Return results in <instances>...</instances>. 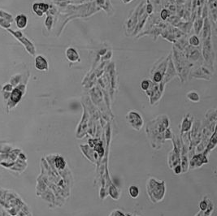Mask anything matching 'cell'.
<instances>
[{"label":"cell","mask_w":217,"mask_h":216,"mask_svg":"<svg viewBox=\"0 0 217 216\" xmlns=\"http://www.w3.org/2000/svg\"><path fill=\"white\" fill-rule=\"evenodd\" d=\"M121 1H122V3H123L129 4V3H130L131 2H133L134 0H121Z\"/></svg>","instance_id":"cell-17"},{"label":"cell","mask_w":217,"mask_h":216,"mask_svg":"<svg viewBox=\"0 0 217 216\" xmlns=\"http://www.w3.org/2000/svg\"><path fill=\"white\" fill-rule=\"evenodd\" d=\"M207 203H206L205 202H202L201 203H200V205H199V207H200V209L203 210H205L206 209H207Z\"/></svg>","instance_id":"cell-15"},{"label":"cell","mask_w":217,"mask_h":216,"mask_svg":"<svg viewBox=\"0 0 217 216\" xmlns=\"http://www.w3.org/2000/svg\"><path fill=\"white\" fill-rule=\"evenodd\" d=\"M12 90V86L11 85H8L3 88L4 91H11Z\"/></svg>","instance_id":"cell-16"},{"label":"cell","mask_w":217,"mask_h":216,"mask_svg":"<svg viewBox=\"0 0 217 216\" xmlns=\"http://www.w3.org/2000/svg\"><path fill=\"white\" fill-rule=\"evenodd\" d=\"M186 97H187V98L189 101H191L193 102H198L200 101L199 94L196 91H193V90L188 92L187 94H186Z\"/></svg>","instance_id":"cell-8"},{"label":"cell","mask_w":217,"mask_h":216,"mask_svg":"<svg viewBox=\"0 0 217 216\" xmlns=\"http://www.w3.org/2000/svg\"><path fill=\"white\" fill-rule=\"evenodd\" d=\"M66 58L71 63H77L81 61L80 54L77 49L74 47H68L65 51Z\"/></svg>","instance_id":"cell-4"},{"label":"cell","mask_w":217,"mask_h":216,"mask_svg":"<svg viewBox=\"0 0 217 216\" xmlns=\"http://www.w3.org/2000/svg\"><path fill=\"white\" fill-rule=\"evenodd\" d=\"M169 58L163 61L159 64H156L151 69V80L154 83L159 84L163 81V76L165 74L166 69H167V64H168Z\"/></svg>","instance_id":"cell-1"},{"label":"cell","mask_w":217,"mask_h":216,"mask_svg":"<svg viewBox=\"0 0 217 216\" xmlns=\"http://www.w3.org/2000/svg\"><path fill=\"white\" fill-rule=\"evenodd\" d=\"M189 44L193 47H196L200 45V39L197 35H192L189 38Z\"/></svg>","instance_id":"cell-10"},{"label":"cell","mask_w":217,"mask_h":216,"mask_svg":"<svg viewBox=\"0 0 217 216\" xmlns=\"http://www.w3.org/2000/svg\"><path fill=\"white\" fill-rule=\"evenodd\" d=\"M55 163H56V166L58 168H60V169L64 168V166H65V162H64V158H61V157H57L55 159Z\"/></svg>","instance_id":"cell-12"},{"label":"cell","mask_w":217,"mask_h":216,"mask_svg":"<svg viewBox=\"0 0 217 216\" xmlns=\"http://www.w3.org/2000/svg\"><path fill=\"white\" fill-rule=\"evenodd\" d=\"M35 68L37 70L40 71V72H45L47 71L49 68V64H48V61L42 55H38L35 58Z\"/></svg>","instance_id":"cell-3"},{"label":"cell","mask_w":217,"mask_h":216,"mask_svg":"<svg viewBox=\"0 0 217 216\" xmlns=\"http://www.w3.org/2000/svg\"><path fill=\"white\" fill-rule=\"evenodd\" d=\"M152 83H153V81L151 80H150V79H144V80H142L141 82V90L146 92L151 88Z\"/></svg>","instance_id":"cell-9"},{"label":"cell","mask_w":217,"mask_h":216,"mask_svg":"<svg viewBox=\"0 0 217 216\" xmlns=\"http://www.w3.org/2000/svg\"><path fill=\"white\" fill-rule=\"evenodd\" d=\"M129 192H130V196H131L132 198H138V195H139V188H138L137 186H134V185H133V186H131L130 188Z\"/></svg>","instance_id":"cell-11"},{"label":"cell","mask_w":217,"mask_h":216,"mask_svg":"<svg viewBox=\"0 0 217 216\" xmlns=\"http://www.w3.org/2000/svg\"><path fill=\"white\" fill-rule=\"evenodd\" d=\"M52 21H53V20H52L51 16H47V18H46V20L45 23H46V27H47L49 29H50V27H51L52 25Z\"/></svg>","instance_id":"cell-14"},{"label":"cell","mask_w":217,"mask_h":216,"mask_svg":"<svg viewBox=\"0 0 217 216\" xmlns=\"http://www.w3.org/2000/svg\"><path fill=\"white\" fill-rule=\"evenodd\" d=\"M16 24L19 28L23 29L27 26L28 24V18L24 14H20L16 17Z\"/></svg>","instance_id":"cell-6"},{"label":"cell","mask_w":217,"mask_h":216,"mask_svg":"<svg viewBox=\"0 0 217 216\" xmlns=\"http://www.w3.org/2000/svg\"><path fill=\"white\" fill-rule=\"evenodd\" d=\"M22 97V92L21 90H19V89H15L13 91H12V94H11V100L12 102H13L14 103H18L20 101Z\"/></svg>","instance_id":"cell-7"},{"label":"cell","mask_w":217,"mask_h":216,"mask_svg":"<svg viewBox=\"0 0 217 216\" xmlns=\"http://www.w3.org/2000/svg\"><path fill=\"white\" fill-rule=\"evenodd\" d=\"M49 9V5L45 3H35L33 4V11L38 16H42Z\"/></svg>","instance_id":"cell-5"},{"label":"cell","mask_w":217,"mask_h":216,"mask_svg":"<svg viewBox=\"0 0 217 216\" xmlns=\"http://www.w3.org/2000/svg\"><path fill=\"white\" fill-rule=\"evenodd\" d=\"M168 16H169V12L167 9H163L161 11V12H160V17H161L162 20H167Z\"/></svg>","instance_id":"cell-13"},{"label":"cell","mask_w":217,"mask_h":216,"mask_svg":"<svg viewBox=\"0 0 217 216\" xmlns=\"http://www.w3.org/2000/svg\"><path fill=\"white\" fill-rule=\"evenodd\" d=\"M127 117L128 120H129V122L132 124V126L134 127V128H136V126H138L139 129L141 128L143 121H142V119H141L139 113H138L137 111H132L129 112Z\"/></svg>","instance_id":"cell-2"}]
</instances>
